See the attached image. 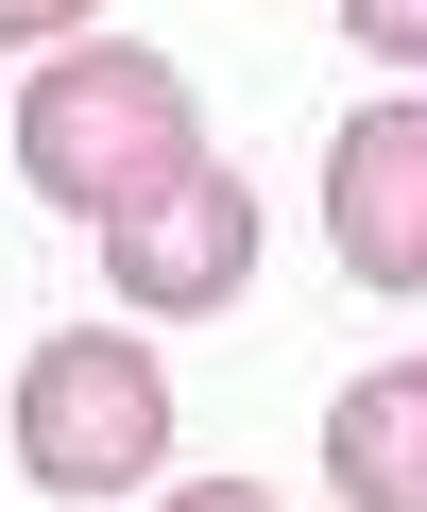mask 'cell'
Listing matches in <instances>:
<instances>
[{
  "mask_svg": "<svg viewBox=\"0 0 427 512\" xmlns=\"http://www.w3.org/2000/svg\"><path fill=\"white\" fill-rule=\"evenodd\" d=\"M103 274H120V308H223L240 274H257V188L240 171H188V188H154L137 222H103Z\"/></svg>",
  "mask_w": 427,
  "mask_h": 512,
  "instance_id": "3957f363",
  "label": "cell"
},
{
  "mask_svg": "<svg viewBox=\"0 0 427 512\" xmlns=\"http://www.w3.org/2000/svg\"><path fill=\"white\" fill-rule=\"evenodd\" d=\"M18 154H35V188H52L69 222H137L154 188H188V171H205V103H188V69H171V52L86 35V52H52V69H35Z\"/></svg>",
  "mask_w": 427,
  "mask_h": 512,
  "instance_id": "6da1fadb",
  "label": "cell"
},
{
  "mask_svg": "<svg viewBox=\"0 0 427 512\" xmlns=\"http://www.w3.org/2000/svg\"><path fill=\"white\" fill-rule=\"evenodd\" d=\"M410 171H427V120H410V103H359V120H342V154H325V205H342V274H359V291H410V274H427Z\"/></svg>",
  "mask_w": 427,
  "mask_h": 512,
  "instance_id": "277c9868",
  "label": "cell"
},
{
  "mask_svg": "<svg viewBox=\"0 0 427 512\" xmlns=\"http://www.w3.org/2000/svg\"><path fill=\"white\" fill-rule=\"evenodd\" d=\"M18 461H35V495H137L154 461H171V376L137 359V342H35L18 359Z\"/></svg>",
  "mask_w": 427,
  "mask_h": 512,
  "instance_id": "7a4b0ae2",
  "label": "cell"
},
{
  "mask_svg": "<svg viewBox=\"0 0 427 512\" xmlns=\"http://www.w3.org/2000/svg\"><path fill=\"white\" fill-rule=\"evenodd\" d=\"M0 52H86V18L69 0H0Z\"/></svg>",
  "mask_w": 427,
  "mask_h": 512,
  "instance_id": "8992f818",
  "label": "cell"
},
{
  "mask_svg": "<svg viewBox=\"0 0 427 512\" xmlns=\"http://www.w3.org/2000/svg\"><path fill=\"white\" fill-rule=\"evenodd\" d=\"M410 444H427V376H410V359H393V376H359V393L325 410V461H342V495H359V512H427V461H410Z\"/></svg>",
  "mask_w": 427,
  "mask_h": 512,
  "instance_id": "5b68a950",
  "label": "cell"
},
{
  "mask_svg": "<svg viewBox=\"0 0 427 512\" xmlns=\"http://www.w3.org/2000/svg\"><path fill=\"white\" fill-rule=\"evenodd\" d=\"M171 512H274V495H257V478H188Z\"/></svg>",
  "mask_w": 427,
  "mask_h": 512,
  "instance_id": "52a82bcc",
  "label": "cell"
}]
</instances>
